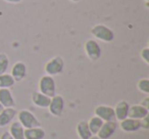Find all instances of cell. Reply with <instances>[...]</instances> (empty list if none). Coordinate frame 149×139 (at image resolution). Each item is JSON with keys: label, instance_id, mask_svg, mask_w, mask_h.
<instances>
[{"label": "cell", "instance_id": "6da1fadb", "mask_svg": "<svg viewBox=\"0 0 149 139\" xmlns=\"http://www.w3.org/2000/svg\"><path fill=\"white\" fill-rule=\"evenodd\" d=\"M91 34L104 43H110L114 39V32L103 24H97L91 29Z\"/></svg>", "mask_w": 149, "mask_h": 139}, {"label": "cell", "instance_id": "7a4b0ae2", "mask_svg": "<svg viewBox=\"0 0 149 139\" xmlns=\"http://www.w3.org/2000/svg\"><path fill=\"white\" fill-rule=\"evenodd\" d=\"M64 68V60L61 56L56 55L49 59L44 66V71L48 76H57L63 72Z\"/></svg>", "mask_w": 149, "mask_h": 139}, {"label": "cell", "instance_id": "3957f363", "mask_svg": "<svg viewBox=\"0 0 149 139\" xmlns=\"http://www.w3.org/2000/svg\"><path fill=\"white\" fill-rule=\"evenodd\" d=\"M19 122L25 129L34 128V127H40L41 123L38 120V118L29 110H22L17 112Z\"/></svg>", "mask_w": 149, "mask_h": 139}, {"label": "cell", "instance_id": "277c9868", "mask_svg": "<svg viewBox=\"0 0 149 139\" xmlns=\"http://www.w3.org/2000/svg\"><path fill=\"white\" fill-rule=\"evenodd\" d=\"M39 91L45 95L52 97L56 94V83L51 76H42L39 80Z\"/></svg>", "mask_w": 149, "mask_h": 139}, {"label": "cell", "instance_id": "5b68a950", "mask_svg": "<svg viewBox=\"0 0 149 139\" xmlns=\"http://www.w3.org/2000/svg\"><path fill=\"white\" fill-rule=\"evenodd\" d=\"M86 55L91 61H97L102 55V49L99 43L94 39H88L84 45Z\"/></svg>", "mask_w": 149, "mask_h": 139}, {"label": "cell", "instance_id": "8992f818", "mask_svg": "<svg viewBox=\"0 0 149 139\" xmlns=\"http://www.w3.org/2000/svg\"><path fill=\"white\" fill-rule=\"evenodd\" d=\"M48 110L49 112L52 116L59 118L63 114L64 110V99L61 95L59 94H55L54 96H52L50 99V103L48 105Z\"/></svg>", "mask_w": 149, "mask_h": 139}, {"label": "cell", "instance_id": "52a82bcc", "mask_svg": "<svg viewBox=\"0 0 149 139\" xmlns=\"http://www.w3.org/2000/svg\"><path fill=\"white\" fill-rule=\"evenodd\" d=\"M94 114L96 117L101 119L103 122H109V121L116 120V116H114V110L112 106L109 105H98L94 110Z\"/></svg>", "mask_w": 149, "mask_h": 139}, {"label": "cell", "instance_id": "ba28073f", "mask_svg": "<svg viewBox=\"0 0 149 139\" xmlns=\"http://www.w3.org/2000/svg\"><path fill=\"white\" fill-rule=\"evenodd\" d=\"M28 74V68L27 64L24 61H17L11 68L10 75L15 79V82H21L27 77Z\"/></svg>", "mask_w": 149, "mask_h": 139}, {"label": "cell", "instance_id": "9c48e42d", "mask_svg": "<svg viewBox=\"0 0 149 139\" xmlns=\"http://www.w3.org/2000/svg\"><path fill=\"white\" fill-rule=\"evenodd\" d=\"M17 110L15 108H4L2 112H0V128L10 125L11 122H13V119L17 117Z\"/></svg>", "mask_w": 149, "mask_h": 139}, {"label": "cell", "instance_id": "30bf717a", "mask_svg": "<svg viewBox=\"0 0 149 139\" xmlns=\"http://www.w3.org/2000/svg\"><path fill=\"white\" fill-rule=\"evenodd\" d=\"M116 128H118V124L114 121L104 122L103 125L101 126V128H100V130L98 131L97 136L100 139H109L114 134Z\"/></svg>", "mask_w": 149, "mask_h": 139}, {"label": "cell", "instance_id": "8fae6325", "mask_svg": "<svg viewBox=\"0 0 149 139\" xmlns=\"http://www.w3.org/2000/svg\"><path fill=\"white\" fill-rule=\"evenodd\" d=\"M120 127L124 132H127V133L137 132V131H139L141 129V122H140V120L127 118V119H125V120L120 121Z\"/></svg>", "mask_w": 149, "mask_h": 139}, {"label": "cell", "instance_id": "7c38bea8", "mask_svg": "<svg viewBox=\"0 0 149 139\" xmlns=\"http://www.w3.org/2000/svg\"><path fill=\"white\" fill-rule=\"evenodd\" d=\"M149 115V110L141 104H135V105L130 106L129 108L128 118L136 119V120H142L143 118L147 117Z\"/></svg>", "mask_w": 149, "mask_h": 139}, {"label": "cell", "instance_id": "4fadbf2b", "mask_svg": "<svg viewBox=\"0 0 149 139\" xmlns=\"http://www.w3.org/2000/svg\"><path fill=\"white\" fill-rule=\"evenodd\" d=\"M130 104H129L128 101L126 100H120L116 103L114 110V116H116V119L118 121H123L125 119L128 118V114H129V108H130Z\"/></svg>", "mask_w": 149, "mask_h": 139}, {"label": "cell", "instance_id": "5bb4252c", "mask_svg": "<svg viewBox=\"0 0 149 139\" xmlns=\"http://www.w3.org/2000/svg\"><path fill=\"white\" fill-rule=\"evenodd\" d=\"M32 102L35 104L37 108H48V105L50 103L51 97L41 93L40 91H35L32 93Z\"/></svg>", "mask_w": 149, "mask_h": 139}, {"label": "cell", "instance_id": "9a60e30c", "mask_svg": "<svg viewBox=\"0 0 149 139\" xmlns=\"http://www.w3.org/2000/svg\"><path fill=\"white\" fill-rule=\"evenodd\" d=\"M0 103L3 108H15V100L10 89L1 88L0 89Z\"/></svg>", "mask_w": 149, "mask_h": 139}, {"label": "cell", "instance_id": "2e32d148", "mask_svg": "<svg viewBox=\"0 0 149 139\" xmlns=\"http://www.w3.org/2000/svg\"><path fill=\"white\" fill-rule=\"evenodd\" d=\"M46 132L41 126L25 129V139H44Z\"/></svg>", "mask_w": 149, "mask_h": 139}, {"label": "cell", "instance_id": "e0dca14e", "mask_svg": "<svg viewBox=\"0 0 149 139\" xmlns=\"http://www.w3.org/2000/svg\"><path fill=\"white\" fill-rule=\"evenodd\" d=\"M8 132L13 137V139H25V128L19 124V121L10 123Z\"/></svg>", "mask_w": 149, "mask_h": 139}, {"label": "cell", "instance_id": "ac0fdd59", "mask_svg": "<svg viewBox=\"0 0 149 139\" xmlns=\"http://www.w3.org/2000/svg\"><path fill=\"white\" fill-rule=\"evenodd\" d=\"M76 130H77V134L80 137V139H89L92 136L87 121H80L77 124Z\"/></svg>", "mask_w": 149, "mask_h": 139}, {"label": "cell", "instance_id": "d6986e66", "mask_svg": "<svg viewBox=\"0 0 149 139\" xmlns=\"http://www.w3.org/2000/svg\"><path fill=\"white\" fill-rule=\"evenodd\" d=\"M87 122H88V126H89V129H90V131H91L92 135H97L98 131L100 130V128H101V126L104 123L101 119L96 116L90 118V120L87 121Z\"/></svg>", "mask_w": 149, "mask_h": 139}, {"label": "cell", "instance_id": "ffe728a7", "mask_svg": "<svg viewBox=\"0 0 149 139\" xmlns=\"http://www.w3.org/2000/svg\"><path fill=\"white\" fill-rule=\"evenodd\" d=\"M15 84V79L13 78V76L10 74H2V75H0V89L1 88H9L13 87Z\"/></svg>", "mask_w": 149, "mask_h": 139}, {"label": "cell", "instance_id": "44dd1931", "mask_svg": "<svg viewBox=\"0 0 149 139\" xmlns=\"http://www.w3.org/2000/svg\"><path fill=\"white\" fill-rule=\"evenodd\" d=\"M9 68V58L8 55L4 52L0 53V75L5 74Z\"/></svg>", "mask_w": 149, "mask_h": 139}, {"label": "cell", "instance_id": "7402d4cb", "mask_svg": "<svg viewBox=\"0 0 149 139\" xmlns=\"http://www.w3.org/2000/svg\"><path fill=\"white\" fill-rule=\"evenodd\" d=\"M137 88L139 91H141L144 94H149V80L147 78L141 79L137 83Z\"/></svg>", "mask_w": 149, "mask_h": 139}, {"label": "cell", "instance_id": "603a6c76", "mask_svg": "<svg viewBox=\"0 0 149 139\" xmlns=\"http://www.w3.org/2000/svg\"><path fill=\"white\" fill-rule=\"evenodd\" d=\"M141 58L144 60V62L146 64H149V48L148 47H145L141 50Z\"/></svg>", "mask_w": 149, "mask_h": 139}, {"label": "cell", "instance_id": "cb8c5ba5", "mask_svg": "<svg viewBox=\"0 0 149 139\" xmlns=\"http://www.w3.org/2000/svg\"><path fill=\"white\" fill-rule=\"evenodd\" d=\"M141 122V128H143L144 130H148L149 128V117H145L142 120H140Z\"/></svg>", "mask_w": 149, "mask_h": 139}, {"label": "cell", "instance_id": "d4e9b609", "mask_svg": "<svg viewBox=\"0 0 149 139\" xmlns=\"http://www.w3.org/2000/svg\"><path fill=\"white\" fill-rule=\"evenodd\" d=\"M0 139H13V137L9 134L8 131H6V132H3L2 134L0 135Z\"/></svg>", "mask_w": 149, "mask_h": 139}, {"label": "cell", "instance_id": "484cf974", "mask_svg": "<svg viewBox=\"0 0 149 139\" xmlns=\"http://www.w3.org/2000/svg\"><path fill=\"white\" fill-rule=\"evenodd\" d=\"M141 105L142 106H144V108H148L149 110V97L147 96V97H145L144 99L141 101Z\"/></svg>", "mask_w": 149, "mask_h": 139}, {"label": "cell", "instance_id": "4316f807", "mask_svg": "<svg viewBox=\"0 0 149 139\" xmlns=\"http://www.w3.org/2000/svg\"><path fill=\"white\" fill-rule=\"evenodd\" d=\"M6 3H11V4H17V3L22 2L23 0H4Z\"/></svg>", "mask_w": 149, "mask_h": 139}, {"label": "cell", "instance_id": "83f0119b", "mask_svg": "<svg viewBox=\"0 0 149 139\" xmlns=\"http://www.w3.org/2000/svg\"><path fill=\"white\" fill-rule=\"evenodd\" d=\"M89 139H100V138H99V137L97 136V135H92V136L90 137Z\"/></svg>", "mask_w": 149, "mask_h": 139}, {"label": "cell", "instance_id": "f1b7e54d", "mask_svg": "<svg viewBox=\"0 0 149 139\" xmlns=\"http://www.w3.org/2000/svg\"><path fill=\"white\" fill-rule=\"evenodd\" d=\"M3 108H3V106H2V104L0 103V112H2V110H3Z\"/></svg>", "mask_w": 149, "mask_h": 139}, {"label": "cell", "instance_id": "f546056e", "mask_svg": "<svg viewBox=\"0 0 149 139\" xmlns=\"http://www.w3.org/2000/svg\"><path fill=\"white\" fill-rule=\"evenodd\" d=\"M70 1H72V2H74V3H77V2H79L80 0H70Z\"/></svg>", "mask_w": 149, "mask_h": 139}, {"label": "cell", "instance_id": "4dcf8cb0", "mask_svg": "<svg viewBox=\"0 0 149 139\" xmlns=\"http://www.w3.org/2000/svg\"><path fill=\"white\" fill-rule=\"evenodd\" d=\"M144 1H145V2L147 3V2H148V1H149V0H144Z\"/></svg>", "mask_w": 149, "mask_h": 139}]
</instances>
